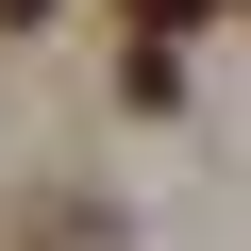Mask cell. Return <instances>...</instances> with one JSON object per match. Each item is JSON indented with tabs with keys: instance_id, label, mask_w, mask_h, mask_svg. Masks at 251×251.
<instances>
[{
	"instance_id": "1",
	"label": "cell",
	"mask_w": 251,
	"mask_h": 251,
	"mask_svg": "<svg viewBox=\"0 0 251 251\" xmlns=\"http://www.w3.org/2000/svg\"><path fill=\"white\" fill-rule=\"evenodd\" d=\"M134 17H151V34H201V17H218V0H134Z\"/></svg>"
},
{
	"instance_id": "2",
	"label": "cell",
	"mask_w": 251,
	"mask_h": 251,
	"mask_svg": "<svg viewBox=\"0 0 251 251\" xmlns=\"http://www.w3.org/2000/svg\"><path fill=\"white\" fill-rule=\"evenodd\" d=\"M34 17H50V0H0V34H34Z\"/></svg>"
}]
</instances>
